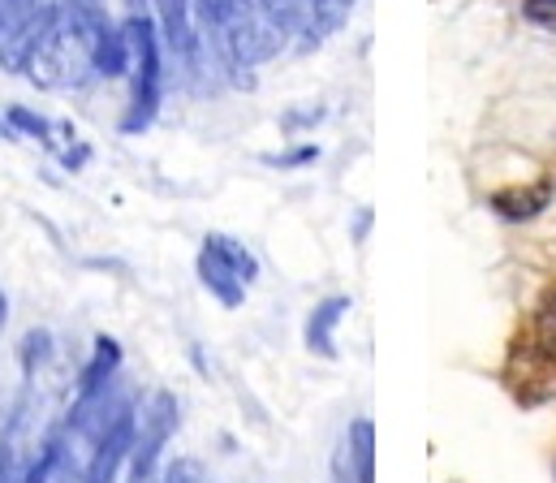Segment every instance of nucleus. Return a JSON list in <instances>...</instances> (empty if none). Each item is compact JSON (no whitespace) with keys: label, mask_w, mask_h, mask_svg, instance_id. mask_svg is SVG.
I'll use <instances>...</instances> for the list:
<instances>
[{"label":"nucleus","mask_w":556,"mask_h":483,"mask_svg":"<svg viewBox=\"0 0 556 483\" xmlns=\"http://www.w3.org/2000/svg\"><path fill=\"white\" fill-rule=\"evenodd\" d=\"M100 22L109 17H83L74 9H65L56 0V13H52V26L35 52V65H30V82L43 87V91H78L96 78V30Z\"/></svg>","instance_id":"1"},{"label":"nucleus","mask_w":556,"mask_h":483,"mask_svg":"<svg viewBox=\"0 0 556 483\" xmlns=\"http://www.w3.org/2000/svg\"><path fill=\"white\" fill-rule=\"evenodd\" d=\"M126 35H130V104L122 117V135L151 130L160 100H164V35L147 13H126Z\"/></svg>","instance_id":"2"},{"label":"nucleus","mask_w":556,"mask_h":483,"mask_svg":"<svg viewBox=\"0 0 556 483\" xmlns=\"http://www.w3.org/2000/svg\"><path fill=\"white\" fill-rule=\"evenodd\" d=\"M194 268H199L203 290H207L220 307H229V312L247 303V290H251L255 277H260L255 251H247V246H242L238 238H229V233H207Z\"/></svg>","instance_id":"3"},{"label":"nucleus","mask_w":556,"mask_h":483,"mask_svg":"<svg viewBox=\"0 0 556 483\" xmlns=\"http://www.w3.org/2000/svg\"><path fill=\"white\" fill-rule=\"evenodd\" d=\"M181 428V402L160 389L147 397L139 410V436H135V454H130V483H155V462L164 454V445L177 436Z\"/></svg>","instance_id":"4"},{"label":"nucleus","mask_w":556,"mask_h":483,"mask_svg":"<svg viewBox=\"0 0 556 483\" xmlns=\"http://www.w3.org/2000/svg\"><path fill=\"white\" fill-rule=\"evenodd\" d=\"M135 436H139V406L130 402V406L104 428V436L91 445V462H87V471H83V483H117L122 467H126L130 454H135Z\"/></svg>","instance_id":"5"},{"label":"nucleus","mask_w":556,"mask_h":483,"mask_svg":"<svg viewBox=\"0 0 556 483\" xmlns=\"http://www.w3.org/2000/svg\"><path fill=\"white\" fill-rule=\"evenodd\" d=\"M52 13H56V0H48L43 9H35V13L17 17V22H9V30L0 35V69H4V74H30L35 52H39L48 26H52Z\"/></svg>","instance_id":"6"},{"label":"nucleus","mask_w":556,"mask_h":483,"mask_svg":"<svg viewBox=\"0 0 556 483\" xmlns=\"http://www.w3.org/2000/svg\"><path fill=\"white\" fill-rule=\"evenodd\" d=\"M255 4L289 39H319L332 26V13L328 9L337 0H255Z\"/></svg>","instance_id":"7"},{"label":"nucleus","mask_w":556,"mask_h":483,"mask_svg":"<svg viewBox=\"0 0 556 483\" xmlns=\"http://www.w3.org/2000/svg\"><path fill=\"white\" fill-rule=\"evenodd\" d=\"M17 483H83L78 462H74V449H70V432H65V428H61V432H52V436L35 449V458L26 462V471H22V480Z\"/></svg>","instance_id":"8"},{"label":"nucleus","mask_w":556,"mask_h":483,"mask_svg":"<svg viewBox=\"0 0 556 483\" xmlns=\"http://www.w3.org/2000/svg\"><path fill=\"white\" fill-rule=\"evenodd\" d=\"M155 26L164 35V48L194 65L199 56V30H194V0H151Z\"/></svg>","instance_id":"9"},{"label":"nucleus","mask_w":556,"mask_h":483,"mask_svg":"<svg viewBox=\"0 0 556 483\" xmlns=\"http://www.w3.org/2000/svg\"><path fill=\"white\" fill-rule=\"evenodd\" d=\"M122 341L117 336H109V332H100L96 336V349H91V358H87V367L78 371V393H74V402H91V397H100V393H109L113 384H117V376H122Z\"/></svg>","instance_id":"10"},{"label":"nucleus","mask_w":556,"mask_h":483,"mask_svg":"<svg viewBox=\"0 0 556 483\" xmlns=\"http://www.w3.org/2000/svg\"><path fill=\"white\" fill-rule=\"evenodd\" d=\"M345 312H350V298L345 294H332V298H324V303L311 307L306 328H302V341H306L311 354L337 358V323L345 320Z\"/></svg>","instance_id":"11"},{"label":"nucleus","mask_w":556,"mask_h":483,"mask_svg":"<svg viewBox=\"0 0 556 483\" xmlns=\"http://www.w3.org/2000/svg\"><path fill=\"white\" fill-rule=\"evenodd\" d=\"M337 462L358 483H376V428H371V419H354L350 423Z\"/></svg>","instance_id":"12"},{"label":"nucleus","mask_w":556,"mask_h":483,"mask_svg":"<svg viewBox=\"0 0 556 483\" xmlns=\"http://www.w3.org/2000/svg\"><path fill=\"white\" fill-rule=\"evenodd\" d=\"M96 78H130V35L113 17L96 30Z\"/></svg>","instance_id":"13"},{"label":"nucleus","mask_w":556,"mask_h":483,"mask_svg":"<svg viewBox=\"0 0 556 483\" xmlns=\"http://www.w3.org/2000/svg\"><path fill=\"white\" fill-rule=\"evenodd\" d=\"M553 203V181H535V186H509L492 194V212L505 220H535L544 207Z\"/></svg>","instance_id":"14"},{"label":"nucleus","mask_w":556,"mask_h":483,"mask_svg":"<svg viewBox=\"0 0 556 483\" xmlns=\"http://www.w3.org/2000/svg\"><path fill=\"white\" fill-rule=\"evenodd\" d=\"M52 354H56L52 332H48V328H30V332L22 336V345H17V367H22V376L35 380V376L52 363Z\"/></svg>","instance_id":"15"},{"label":"nucleus","mask_w":556,"mask_h":483,"mask_svg":"<svg viewBox=\"0 0 556 483\" xmlns=\"http://www.w3.org/2000/svg\"><path fill=\"white\" fill-rule=\"evenodd\" d=\"M544 354H553L556 358V290L544 294V303L535 307V336H531Z\"/></svg>","instance_id":"16"},{"label":"nucleus","mask_w":556,"mask_h":483,"mask_svg":"<svg viewBox=\"0 0 556 483\" xmlns=\"http://www.w3.org/2000/svg\"><path fill=\"white\" fill-rule=\"evenodd\" d=\"M242 0H194V22L212 35V30H220L225 22H229V13L238 9Z\"/></svg>","instance_id":"17"},{"label":"nucleus","mask_w":556,"mask_h":483,"mask_svg":"<svg viewBox=\"0 0 556 483\" xmlns=\"http://www.w3.org/2000/svg\"><path fill=\"white\" fill-rule=\"evenodd\" d=\"M155 483H212V475H207V467L199 458H173Z\"/></svg>","instance_id":"18"},{"label":"nucleus","mask_w":556,"mask_h":483,"mask_svg":"<svg viewBox=\"0 0 556 483\" xmlns=\"http://www.w3.org/2000/svg\"><path fill=\"white\" fill-rule=\"evenodd\" d=\"M264 161L273 164V168H302V164L319 161V148H315V143H302V148H293V152H277V156H264Z\"/></svg>","instance_id":"19"},{"label":"nucleus","mask_w":556,"mask_h":483,"mask_svg":"<svg viewBox=\"0 0 556 483\" xmlns=\"http://www.w3.org/2000/svg\"><path fill=\"white\" fill-rule=\"evenodd\" d=\"M22 471H26V467H22ZM22 471H17V462H13V445L0 441V483H17Z\"/></svg>","instance_id":"20"},{"label":"nucleus","mask_w":556,"mask_h":483,"mask_svg":"<svg viewBox=\"0 0 556 483\" xmlns=\"http://www.w3.org/2000/svg\"><path fill=\"white\" fill-rule=\"evenodd\" d=\"M65 9H74V13H83V17H109V9H104V0H61Z\"/></svg>","instance_id":"21"},{"label":"nucleus","mask_w":556,"mask_h":483,"mask_svg":"<svg viewBox=\"0 0 556 483\" xmlns=\"http://www.w3.org/2000/svg\"><path fill=\"white\" fill-rule=\"evenodd\" d=\"M48 0H4V9H9V22H17V17H26V13H35V9H43Z\"/></svg>","instance_id":"22"},{"label":"nucleus","mask_w":556,"mask_h":483,"mask_svg":"<svg viewBox=\"0 0 556 483\" xmlns=\"http://www.w3.org/2000/svg\"><path fill=\"white\" fill-rule=\"evenodd\" d=\"M126 13H147V0H122Z\"/></svg>","instance_id":"23"},{"label":"nucleus","mask_w":556,"mask_h":483,"mask_svg":"<svg viewBox=\"0 0 556 483\" xmlns=\"http://www.w3.org/2000/svg\"><path fill=\"white\" fill-rule=\"evenodd\" d=\"M332 475H337V483H358V480H354V475H350V471H345V467H341V462L332 467Z\"/></svg>","instance_id":"24"},{"label":"nucleus","mask_w":556,"mask_h":483,"mask_svg":"<svg viewBox=\"0 0 556 483\" xmlns=\"http://www.w3.org/2000/svg\"><path fill=\"white\" fill-rule=\"evenodd\" d=\"M9 323V298H4V290H0V328Z\"/></svg>","instance_id":"25"},{"label":"nucleus","mask_w":556,"mask_h":483,"mask_svg":"<svg viewBox=\"0 0 556 483\" xmlns=\"http://www.w3.org/2000/svg\"><path fill=\"white\" fill-rule=\"evenodd\" d=\"M9 30V9H4V0H0V35Z\"/></svg>","instance_id":"26"},{"label":"nucleus","mask_w":556,"mask_h":483,"mask_svg":"<svg viewBox=\"0 0 556 483\" xmlns=\"http://www.w3.org/2000/svg\"><path fill=\"white\" fill-rule=\"evenodd\" d=\"M0 139H13V126H9L4 117H0Z\"/></svg>","instance_id":"27"}]
</instances>
